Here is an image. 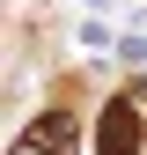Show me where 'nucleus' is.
I'll return each mask as SVG.
<instances>
[{
    "instance_id": "f257e3e1",
    "label": "nucleus",
    "mask_w": 147,
    "mask_h": 155,
    "mask_svg": "<svg viewBox=\"0 0 147 155\" xmlns=\"http://www.w3.org/2000/svg\"><path fill=\"white\" fill-rule=\"evenodd\" d=\"M147 148V89H125L118 104L103 111V140L96 155H140Z\"/></svg>"
},
{
    "instance_id": "f03ea898",
    "label": "nucleus",
    "mask_w": 147,
    "mask_h": 155,
    "mask_svg": "<svg viewBox=\"0 0 147 155\" xmlns=\"http://www.w3.org/2000/svg\"><path fill=\"white\" fill-rule=\"evenodd\" d=\"M15 155H52V148H37V140H22V148H15Z\"/></svg>"
}]
</instances>
